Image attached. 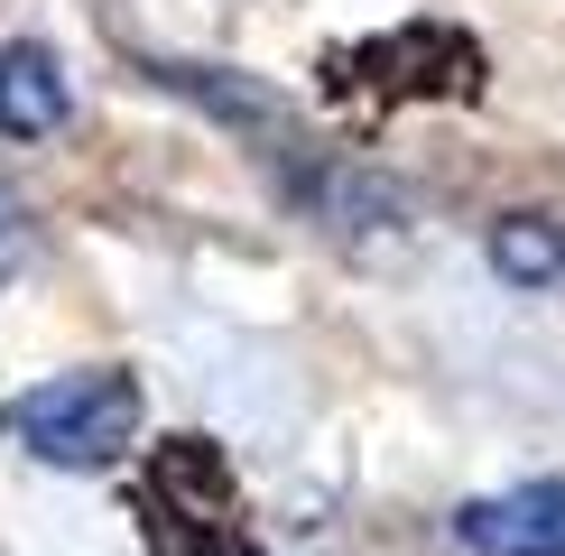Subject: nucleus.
Instances as JSON below:
<instances>
[{
  "label": "nucleus",
  "mask_w": 565,
  "mask_h": 556,
  "mask_svg": "<svg viewBox=\"0 0 565 556\" xmlns=\"http://www.w3.org/2000/svg\"><path fill=\"white\" fill-rule=\"evenodd\" d=\"M0 436H19V455L56 463V473H103L139 446V381L111 362L93 371H56V381L19 389L0 408Z\"/></svg>",
  "instance_id": "1"
},
{
  "label": "nucleus",
  "mask_w": 565,
  "mask_h": 556,
  "mask_svg": "<svg viewBox=\"0 0 565 556\" xmlns=\"http://www.w3.org/2000/svg\"><path fill=\"white\" fill-rule=\"evenodd\" d=\"M455 538L473 556H565V482H510L455 510Z\"/></svg>",
  "instance_id": "2"
},
{
  "label": "nucleus",
  "mask_w": 565,
  "mask_h": 556,
  "mask_svg": "<svg viewBox=\"0 0 565 556\" xmlns=\"http://www.w3.org/2000/svg\"><path fill=\"white\" fill-rule=\"evenodd\" d=\"M75 111V84H65V56L46 38H10L0 46V139H46Z\"/></svg>",
  "instance_id": "3"
},
{
  "label": "nucleus",
  "mask_w": 565,
  "mask_h": 556,
  "mask_svg": "<svg viewBox=\"0 0 565 556\" xmlns=\"http://www.w3.org/2000/svg\"><path fill=\"white\" fill-rule=\"evenodd\" d=\"M491 269L510 288H565V214H501L491 223Z\"/></svg>",
  "instance_id": "4"
},
{
  "label": "nucleus",
  "mask_w": 565,
  "mask_h": 556,
  "mask_svg": "<svg viewBox=\"0 0 565 556\" xmlns=\"http://www.w3.org/2000/svg\"><path fill=\"white\" fill-rule=\"evenodd\" d=\"M19 260H29V204L0 185V288H10V269H19Z\"/></svg>",
  "instance_id": "5"
}]
</instances>
